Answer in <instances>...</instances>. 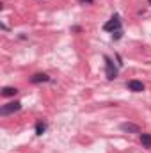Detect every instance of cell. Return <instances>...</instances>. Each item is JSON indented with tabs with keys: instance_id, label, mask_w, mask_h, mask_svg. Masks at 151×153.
I'll return each instance as SVG.
<instances>
[{
	"instance_id": "obj_1",
	"label": "cell",
	"mask_w": 151,
	"mask_h": 153,
	"mask_svg": "<svg viewBox=\"0 0 151 153\" xmlns=\"http://www.w3.org/2000/svg\"><path fill=\"white\" fill-rule=\"evenodd\" d=\"M103 59H105V75H107V78H109V80H115L117 75H119V70H117V66L114 64L112 57L105 55Z\"/></svg>"
},
{
	"instance_id": "obj_2",
	"label": "cell",
	"mask_w": 151,
	"mask_h": 153,
	"mask_svg": "<svg viewBox=\"0 0 151 153\" xmlns=\"http://www.w3.org/2000/svg\"><path fill=\"white\" fill-rule=\"evenodd\" d=\"M103 30H105V32H112V34L117 32V30H121V16H119V14H114L109 22H105Z\"/></svg>"
},
{
	"instance_id": "obj_3",
	"label": "cell",
	"mask_w": 151,
	"mask_h": 153,
	"mask_svg": "<svg viewBox=\"0 0 151 153\" xmlns=\"http://www.w3.org/2000/svg\"><path fill=\"white\" fill-rule=\"evenodd\" d=\"M18 111H21V102H9V103H5V105H2V109H0V114L2 116H9V114H14V112H18Z\"/></svg>"
},
{
	"instance_id": "obj_4",
	"label": "cell",
	"mask_w": 151,
	"mask_h": 153,
	"mask_svg": "<svg viewBox=\"0 0 151 153\" xmlns=\"http://www.w3.org/2000/svg\"><path fill=\"white\" fill-rule=\"evenodd\" d=\"M126 87H128V91H132V93H142L144 89H146V85L141 82V80H128L126 82Z\"/></svg>"
},
{
	"instance_id": "obj_5",
	"label": "cell",
	"mask_w": 151,
	"mask_h": 153,
	"mask_svg": "<svg viewBox=\"0 0 151 153\" xmlns=\"http://www.w3.org/2000/svg\"><path fill=\"white\" fill-rule=\"evenodd\" d=\"M119 128H121V132H124V134H141V128H139L137 125H133V123H121Z\"/></svg>"
},
{
	"instance_id": "obj_6",
	"label": "cell",
	"mask_w": 151,
	"mask_h": 153,
	"mask_svg": "<svg viewBox=\"0 0 151 153\" xmlns=\"http://www.w3.org/2000/svg\"><path fill=\"white\" fill-rule=\"evenodd\" d=\"M30 82L32 84H43V82H50V76L46 73H36V75L30 76Z\"/></svg>"
},
{
	"instance_id": "obj_7",
	"label": "cell",
	"mask_w": 151,
	"mask_h": 153,
	"mask_svg": "<svg viewBox=\"0 0 151 153\" xmlns=\"http://www.w3.org/2000/svg\"><path fill=\"white\" fill-rule=\"evenodd\" d=\"M16 94H18V89L13 87V85H7V87L2 89V96L4 98H11V96H16Z\"/></svg>"
},
{
	"instance_id": "obj_8",
	"label": "cell",
	"mask_w": 151,
	"mask_h": 153,
	"mask_svg": "<svg viewBox=\"0 0 151 153\" xmlns=\"http://www.w3.org/2000/svg\"><path fill=\"white\" fill-rule=\"evenodd\" d=\"M141 144H142L144 148L151 150V134H146V132L141 134Z\"/></svg>"
},
{
	"instance_id": "obj_9",
	"label": "cell",
	"mask_w": 151,
	"mask_h": 153,
	"mask_svg": "<svg viewBox=\"0 0 151 153\" xmlns=\"http://www.w3.org/2000/svg\"><path fill=\"white\" fill-rule=\"evenodd\" d=\"M44 132H46V123H44L43 119H39L38 123H36V134H38V135H43Z\"/></svg>"
},
{
	"instance_id": "obj_10",
	"label": "cell",
	"mask_w": 151,
	"mask_h": 153,
	"mask_svg": "<svg viewBox=\"0 0 151 153\" xmlns=\"http://www.w3.org/2000/svg\"><path fill=\"white\" fill-rule=\"evenodd\" d=\"M121 38H123V32L121 30H117V32L112 34V41H117V39H121Z\"/></svg>"
},
{
	"instance_id": "obj_11",
	"label": "cell",
	"mask_w": 151,
	"mask_h": 153,
	"mask_svg": "<svg viewBox=\"0 0 151 153\" xmlns=\"http://www.w3.org/2000/svg\"><path fill=\"white\" fill-rule=\"evenodd\" d=\"M78 2H80L82 5H93V4H94V0H78Z\"/></svg>"
},
{
	"instance_id": "obj_12",
	"label": "cell",
	"mask_w": 151,
	"mask_h": 153,
	"mask_svg": "<svg viewBox=\"0 0 151 153\" xmlns=\"http://www.w3.org/2000/svg\"><path fill=\"white\" fill-rule=\"evenodd\" d=\"M71 30L73 32H82V27L80 25H75V27H71Z\"/></svg>"
},
{
	"instance_id": "obj_13",
	"label": "cell",
	"mask_w": 151,
	"mask_h": 153,
	"mask_svg": "<svg viewBox=\"0 0 151 153\" xmlns=\"http://www.w3.org/2000/svg\"><path fill=\"white\" fill-rule=\"evenodd\" d=\"M148 4H150V5H151V0H148Z\"/></svg>"
}]
</instances>
